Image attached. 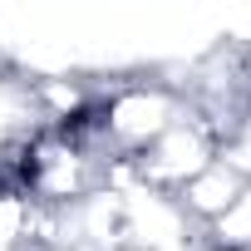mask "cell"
<instances>
[{"mask_svg": "<svg viewBox=\"0 0 251 251\" xmlns=\"http://www.w3.org/2000/svg\"><path fill=\"white\" fill-rule=\"evenodd\" d=\"M192 113V99L182 84L168 79H123L113 94L99 99V128L113 158H138L148 143H158L173 123Z\"/></svg>", "mask_w": 251, "mask_h": 251, "instance_id": "cell-1", "label": "cell"}, {"mask_svg": "<svg viewBox=\"0 0 251 251\" xmlns=\"http://www.w3.org/2000/svg\"><path fill=\"white\" fill-rule=\"evenodd\" d=\"M217 148H222L217 128H212L202 113H187L182 123H173L158 143H148V148L133 158V168H138V182H143V187L177 192V187H187L202 168L217 163Z\"/></svg>", "mask_w": 251, "mask_h": 251, "instance_id": "cell-2", "label": "cell"}, {"mask_svg": "<svg viewBox=\"0 0 251 251\" xmlns=\"http://www.w3.org/2000/svg\"><path fill=\"white\" fill-rule=\"evenodd\" d=\"M118 202H123V246H133V251H177V246L202 236L187 222V212L177 207L173 192H158V187L138 182Z\"/></svg>", "mask_w": 251, "mask_h": 251, "instance_id": "cell-3", "label": "cell"}, {"mask_svg": "<svg viewBox=\"0 0 251 251\" xmlns=\"http://www.w3.org/2000/svg\"><path fill=\"white\" fill-rule=\"evenodd\" d=\"M241 182H246V177H241L236 168H226V163L217 158L212 168H202V173H197V177H192L187 187H177L173 197H177V207L187 212V222H192L197 231H207V226H212V222H222V212H226V207L236 202Z\"/></svg>", "mask_w": 251, "mask_h": 251, "instance_id": "cell-4", "label": "cell"}, {"mask_svg": "<svg viewBox=\"0 0 251 251\" xmlns=\"http://www.w3.org/2000/svg\"><path fill=\"white\" fill-rule=\"evenodd\" d=\"M202 241H207L212 251H251V177L241 182V192H236V202L222 212V222H212V226L202 231Z\"/></svg>", "mask_w": 251, "mask_h": 251, "instance_id": "cell-5", "label": "cell"}, {"mask_svg": "<svg viewBox=\"0 0 251 251\" xmlns=\"http://www.w3.org/2000/svg\"><path fill=\"white\" fill-rule=\"evenodd\" d=\"M217 158H222L226 168H236L241 177H251V103H246V108L236 113V123L226 128V138H222Z\"/></svg>", "mask_w": 251, "mask_h": 251, "instance_id": "cell-6", "label": "cell"}]
</instances>
